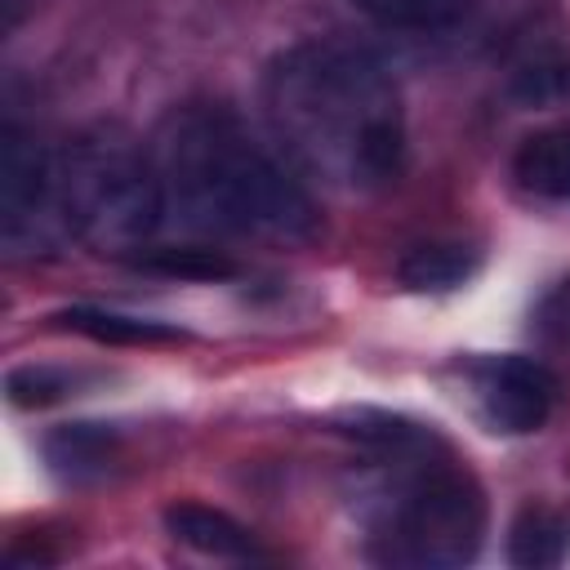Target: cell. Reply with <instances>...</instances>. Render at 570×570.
<instances>
[{
  "instance_id": "obj_3",
  "label": "cell",
  "mask_w": 570,
  "mask_h": 570,
  "mask_svg": "<svg viewBox=\"0 0 570 570\" xmlns=\"http://www.w3.org/2000/svg\"><path fill=\"white\" fill-rule=\"evenodd\" d=\"M370 454L356 481V517L365 525L370 557L405 570H454L481 552L485 490L450 454V445L401 414L356 410L347 414Z\"/></svg>"
},
{
  "instance_id": "obj_9",
  "label": "cell",
  "mask_w": 570,
  "mask_h": 570,
  "mask_svg": "<svg viewBox=\"0 0 570 570\" xmlns=\"http://www.w3.org/2000/svg\"><path fill=\"white\" fill-rule=\"evenodd\" d=\"M512 178L530 200H570V120L525 134L512 156Z\"/></svg>"
},
{
  "instance_id": "obj_11",
  "label": "cell",
  "mask_w": 570,
  "mask_h": 570,
  "mask_svg": "<svg viewBox=\"0 0 570 570\" xmlns=\"http://www.w3.org/2000/svg\"><path fill=\"white\" fill-rule=\"evenodd\" d=\"M120 454V432L107 423H62L45 436V459L67 481L102 476Z\"/></svg>"
},
{
  "instance_id": "obj_13",
  "label": "cell",
  "mask_w": 570,
  "mask_h": 570,
  "mask_svg": "<svg viewBox=\"0 0 570 570\" xmlns=\"http://www.w3.org/2000/svg\"><path fill=\"white\" fill-rule=\"evenodd\" d=\"M566 548H570V525L548 503H525L508 525V561L521 570L561 566Z\"/></svg>"
},
{
  "instance_id": "obj_4",
  "label": "cell",
  "mask_w": 570,
  "mask_h": 570,
  "mask_svg": "<svg viewBox=\"0 0 570 570\" xmlns=\"http://www.w3.org/2000/svg\"><path fill=\"white\" fill-rule=\"evenodd\" d=\"M58 200L67 232L111 258L147 249L165 227L151 142H138L125 125H89L58 147Z\"/></svg>"
},
{
  "instance_id": "obj_15",
  "label": "cell",
  "mask_w": 570,
  "mask_h": 570,
  "mask_svg": "<svg viewBox=\"0 0 570 570\" xmlns=\"http://www.w3.org/2000/svg\"><path fill=\"white\" fill-rule=\"evenodd\" d=\"M138 263L142 267H156V272H169V276H187V281H223L236 272V263L218 249H205V245H165V249H138Z\"/></svg>"
},
{
  "instance_id": "obj_6",
  "label": "cell",
  "mask_w": 570,
  "mask_h": 570,
  "mask_svg": "<svg viewBox=\"0 0 570 570\" xmlns=\"http://www.w3.org/2000/svg\"><path fill=\"white\" fill-rule=\"evenodd\" d=\"M468 387L481 423L503 436H530L539 432L557 401H561V379L552 374L548 361L539 356H476L468 365Z\"/></svg>"
},
{
  "instance_id": "obj_10",
  "label": "cell",
  "mask_w": 570,
  "mask_h": 570,
  "mask_svg": "<svg viewBox=\"0 0 570 570\" xmlns=\"http://www.w3.org/2000/svg\"><path fill=\"white\" fill-rule=\"evenodd\" d=\"M62 330L85 334L94 343H111V347H156V343H183L187 334L169 321H151V316H134V312H116V307H62L53 316Z\"/></svg>"
},
{
  "instance_id": "obj_14",
  "label": "cell",
  "mask_w": 570,
  "mask_h": 570,
  "mask_svg": "<svg viewBox=\"0 0 570 570\" xmlns=\"http://www.w3.org/2000/svg\"><path fill=\"white\" fill-rule=\"evenodd\" d=\"M347 4L387 31H450L476 9V0H347Z\"/></svg>"
},
{
  "instance_id": "obj_5",
  "label": "cell",
  "mask_w": 570,
  "mask_h": 570,
  "mask_svg": "<svg viewBox=\"0 0 570 570\" xmlns=\"http://www.w3.org/2000/svg\"><path fill=\"white\" fill-rule=\"evenodd\" d=\"M0 236L9 254H45L71 236L58 200V151L18 120H4L0 134Z\"/></svg>"
},
{
  "instance_id": "obj_2",
  "label": "cell",
  "mask_w": 570,
  "mask_h": 570,
  "mask_svg": "<svg viewBox=\"0 0 570 570\" xmlns=\"http://www.w3.org/2000/svg\"><path fill=\"white\" fill-rule=\"evenodd\" d=\"M151 156L165 187V223L183 232L303 245L321 227L294 160L227 102L174 107L151 134Z\"/></svg>"
},
{
  "instance_id": "obj_1",
  "label": "cell",
  "mask_w": 570,
  "mask_h": 570,
  "mask_svg": "<svg viewBox=\"0 0 570 570\" xmlns=\"http://www.w3.org/2000/svg\"><path fill=\"white\" fill-rule=\"evenodd\" d=\"M263 111L294 169L325 187L383 191L405 174V102L365 45H285L263 71Z\"/></svg>"
},
{
  "instance_id": "obj_16",
  "label": "cell",
  "mask_w": 570,
  "mask_h": 570,
  "mask_svg": "<svg viewBox=\"0 0 570 570\" xmlns=\"http://www.w3.org/2000/svg\"><path fill=\"white\" fill-rule=\"evenodd\" d=\"M67 392H71V374L53 370V365H13L4 374V396L18 410H36V405L62 401Z\"/></svg>"
},
{
  "instance_id": "obj_8",
  "label": "cell",
  "mask_w": 570,
  "mask_h": 570,
  "mask_svg": "<svg viewBox=\"0 0 570 570\" xmlns=\"http://www.w3.org/2000/svg\"><path fill=\"white\" fill-rule=\"evenodd\" d=\"M165 534L200 557H227V561H249V557H263L258 539L249 525H240L232 512L223 508H209V503H196V499H178L165 508Z\"/></svg>"
},
{
  "instance_id": "obj_7",
  "label": "cell",
  "mask_w": 570,
  "mask_h": 570,
  "mask_svg": "<svg viewBox=\"0 0 570 570\" xmlns=\"http://www.w3.org/2000/svg\"><path fill=\"white\" fill-rule=\"evenodd\" d=\"M503 94L530 111L570 102V27L566 22L539 18L517 31L503 58Z\"/></svg>"
},
{
  "instance_id": "obj_12",
  "label": "cell",
  "mask_w": 570,
  "mask_h": 570,
  "mask_svg": "<svg viewBox=\"0 0 570 570\" xmlns=\"http://www.w3.org/2000/svg\"><path fill=\"white\" fill-rule=\"evenodd\" d=\"M476 272V249L463 240H419L396 258V281L419 294H441Z\"/></svg>"
}]
</instances>
